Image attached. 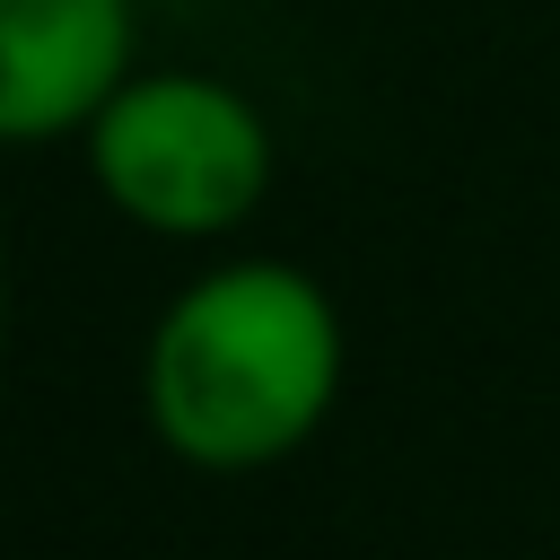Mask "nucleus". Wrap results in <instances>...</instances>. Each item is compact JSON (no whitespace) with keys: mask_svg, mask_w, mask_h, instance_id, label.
<instances>
[{"mask_svg":"<svg viewBox=\"0 0 560 560\" xmlns=\"http://www.w3.org/2000/svg\"><path fill=\"white\" fill-rule=\"evenodd\" d=\"M88 175L158 236H219L271 192V122L201 70H140L88 122Z\"/></svg>","mask_w":560,"mask_h":560,"instance_id":"obj_2","label":"nucleus"},{"mask_svg":"<svg viewBox=\"0 0 560 560\" xmlns=\"http://www.w3.org/2000/svg\"><path fill=\"white\" fill-rule=\"evenodd\" d=\"M0 332H9V271H0Z\"/></svg>","mask_w":560,"mask_h":560,"instance_id":"obj_4","label":"nucleus"},{"mask_svg":"<svg viewBox=\"0 0 560 560\" xmlns=\"http://www.w3.org/2000/svg\"><path fill=\"white\" fill-rule=\"evenodd\" d=\"M149 420L201 472L298 455L341 394V315L298 262H219L149 332Z\"/></svg>","mask_w":560,"mask_h":560,"instance_id":"obj_1","label":"nucleus"},{"mask_svg":"<svg viewBox=\"0 0 560 560\" xmlns=\"http://www.w3.org/2000/svg\"><path fill=\"white\" fill-rule=\"evenodd\" d=\"M131 79V0H0V140H61Z\"/></svg>","mask_w":560,"mask_h":560,"instance_id":"obj_3","label":"nucleus"}]
</instances>
